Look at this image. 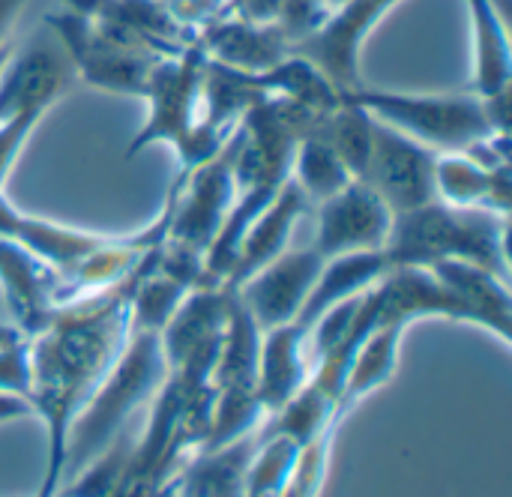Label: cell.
Instances as JSON below:
<instances>
[{"instance_id":"11","label":"cell","mask_w":512,"mask_h":497,"mask_svg":"<svg viewBox=\"0 0 512 497\" xmlns=\"http://www.w3.org/2000/svg\"><path fill=\"white\" fill-rule=\"evenodd\" d=\"M318 207V228L312 249L327 261L354 252L384 249L393 213L390 207L360 180H351L342 192L330 195Z\"/></svg>"},{"instance_id":"3","label":"cell","mask_w":512,"mask_h":497,"mask_svg":"<svg viewBox=\"0 0 512 497\" xmlns=\"http://www.w3.org/2000/svg\"><path fill=\"white\" fill-rule=\"evenodd\" d=\"M510 216L429 201L396 213L384 255L390 267H432L438 261H471L510 279L507 231Z\"/></svg>"},{"instance_id":"9","label":"cell","mask_w":512,"mask_h":497,"mask_svg":"<svg viewBox=\"0 0 512 497\" xmlns=\"http://www.w3.org/2000/svg\"><path fill=\"white\" fill-rule=\"evenodd\" d=\"M231 309V288H192L180 306L171 312V318L162 327V354L168 363V372L213 375L219 345L225 336Z\"/></svg>"},{"instance_id":"10","label":"cell","mask_w":512,"mask_h":497,"mask_svg":"<svg viewBox=\"0 0 512 497\" xmlns=\"http://www.w3.org/2000/svg\"><path fill=\"white\" fill-rule=\"evenodd\" d=\"M324 267V258L306 246V249H285L279 258L264 264L258 273H252L246 282L234 285L231 291L243 303V309L252 315L261 333L297 321L303 312L312 285Z\"/></svg>"},{"instance_id":"18","label":"cell","mask_w":512,"mask_h":497,"mask_svg":"<svg viewBox=\"0 0 512 497\" xmlns=\"http://www.w3.org/2000/svg\"><path fill=\"white\" fill-rule=\"evenodd\" d=\"M309 330L297 321L273 327L261 336L258 354V399L267 414L282 411L309 381Z\"/></svg>"},{"instance_id":"5","label":"cell","mask_w":512,"mask_h":497,"mask_svg":"<svg viewBox=\"0 0 512 497\" xmlns=\"http://www.w3.org/2000/svg\"><path fill=\"white\" fill-rule=\"evenodd\" d=\"M342 96L435 153H468L480 141L501 135L477 93H393L357 87Z\"/></svg>"},{"instance_id":"22","label":"cell","mask_w":512,"mask_h":497,"mask_svg":"<svg viewBox=\"0 0 512 497\" xmlns=\"http://www.w3.org/2000/svg\"><path fill=\"white\" fill-rule=\"evenodd\" d=\"M405 330H408L405 324H384L363 339V345L357 348V354L351 360V369H348V378H345V387L339 396L342 417H345V411H351V405H357L363 396H369L372 390L384 387L393 378Z\"/></svg>"},{"instance_id":"26","label":"cell","mask_w":512,"mask_h":497,"mask_svg":"<svg viewBox=\"0 0 512 497\" xmlns=\"http://www.w3.org/2000/svg\"><path fill=\"white\" fill-rule=\"evenodd\" d=\"M33 417V405L27 396H15V393H0V423H12V420H24Z\"/></svg>"},{"instance_id":"25","label":"cell","mask_w":512,"mask_h":497,"mask_svg":"<svg viewBox=\"0 0 512 497\" xmlns=\"http://www.w3.org/2000/svg\"><path fill=\"white\" fill-rule=\"evenodd\" d=\"M0 393H15V396H27L30 393L27 339L0 348Z\"/></svg>"},{"instance_id":"29","label":"cell","mask_w":512,"mask_h":497,"mask_svg":"<svg viewBox=\"0 0 512 497\" xmlns=\"http://www.w3.org/2000/svg\"><path fill=\"white\" fill-rule=\"evenodd\" d=\"M9 54H12V45L0 48V72H3V66H6V60H9Z\"/></svg>"},{"instance_id":"16","label":"cell","mask_w":512,"mask_h":497,"mask_svg":"<svg viewBox=\"0 0 512 497\" xmlns=\"http://www.w3.org/2000/svg\"><path fill=\"white\" fill-rule=\"evenodd\" d=\"M261 444V429L216 447L198 450L168 483L162 497H246L249 468Z\"/></svg>"},{"instance_id":"30","label":"cell","mask_w":512,"mask_h":497,"mask_svg":"<svg viewBox=\"0 0 512 497\" xmlns=\"http://www.w3.org/2000/svg\"><path fill=\"white\" fill-rule=\"evenodd\" d=\"M324 3H327V6H330V9H336V6H342V3H345V0H324Z\"/></svg>"},{"instance_id":"7","label":"cell","mask_w":512,"mask_h":497,"mask_svg":"<svg viewBox=\"0 0 512 497\" xmlns=\"http://www.w3.org/2000/svg\"><path fill=\"white\" fill-rule=\"evenodd\" d=\"M375 120V117H372ZM441 153L417 144L414 138L396 132L393 126L375 120L372 123V147L369 159L363 165V174L357 177L366 183L387 207L390 213H408L417 210L435 198V162Z\"/></svg>"},{"instance_id":"28","label":"cell","mask_w":512,"mask_h":497,"mask_svg":"<svg viewBox=\"0 0 512 497\" xmlns=\"http://www.w3.org/2000/svg\"><path fill=\"white\" fill-rule=\"evenodd\" d=\"M24 336L12 327V324H0V348H6V345H15V342H21Z\"/></svg>"},{"instance_id":"14","label":"cell","mask_w":512,"mask_h":497,"mask_svg":"<svg viewBox=\"0 0 512 497\" xmlns=\"http://www.w3.org/2000/svg\"><path fill=\"white\" fill-rule=\"evenodd\" d=\"M198 48L210 60H219L243 72H264L291 54V42L276 24L246 21L231 12L207 18L198 27Z\"/></svg>"},{"instance_id":"1","label":"cell","mask_w":512,"mask_h":497,"mask_svg":"<svg viewBox=\"0 0 512 497\" xmlns=\"http://www.w3.org/2000/svg\"><path fill=\"white\" fill-rule=\"evenodd\" d=\"M153 258V255H150ZM147 258V261H150ZM144 261V264H147ZM138 267V273L144 270ZM138 273L126 282L93 294L87 300L60 306L51 321L27 339L30 354V405L33 417L42 420L48 438L45 480L39 497H54L63 483V453L66 438L90 402L111 363L117 360L132 318V288Z\"/></svg>"},{"instance_id":"20","label":"cell","mask_w":512,"mask_h":497,"mask_svg":"<svg viewBox=\"0 0 512 497\" xmlns=\"http://www.w3.org/2000/svg\"><path fill=\"white\" fill-rule=\"evenodd\" d=\"M507 0H465L474 39V93L480 99L510 90L512 51L507 36Z\"/></svg>"},{"instance_id":"4","label":"cell","mask_w":512,"mask_h":497,"mask_svg":"<svg viewBox=\"0 0 512 497\" xmlns=\"http://www.w3.org/2000/svg\"><path fill=\"white\" fill-rule=\"evenodd\" d=\"M201 75L204 51L198 42L153 63L141 93L150 105L147 120L129 141L126 159H135L153 144H171L180 159L177 174H189L222 150L231 135H222L201 120Z\"/></svg>"},{"instance_id":"19","label":"cell","mask_w":512,"mask_h":497,"mask_svg":"<svg viewBox=\"0 0 512 497\" xmlns=\"http://www.w3.org/2000/svg\"><path fill=\"white\" fill-rule=\"evenodd\" d=\"M435 198L510 216V165H486L471 153H441L435 162Z\"/></svg>"},{"instance_id":"23","label":"cell","mask_w":512,"mask_h":497,"mask_svg":"<svg viewBox=\"0 0 512 497\" xmlns=\"http://www.w3.org/2000/svg\"><path fill=\"white\" fill-rule=\"evenodd\" d=\"M291 180L306 195L309 204H321L330 195L342 192L354 177L345 168V162L333 153L327 141H321L315 132L300 138L294 159H291Z\"/></svg>"},{"instance_id":"12","label":"cell","mask_w":512,"mask_h":497,"mask_svg":"<svg viewBox=\"0 0 512 497\" xmlns=\"http://www.w3.org/2000/svg\"><path fill=\"white\" fill-rule=\"evenodd\" d=\"M0 234L48 264L57 273V288H63V282L72 279L111 240V234H93L21 213L6 195H0Z\"/></svg>"},{"instance_id":"8","label":"cell","mask_w":512,"mask_h":497,"mask_svg":"<svg viewBox=\"0 0 512 497\" xmlns=\"http://www.w3.org/2000/svg\"><path fill=\"white\" fill-rule=\"evenodd\" d=\"M402 0H345L330 9L324 24L291 45V54L312 60L339 93L363 87L360 81V51L366 36L384 21V15Z\"/></svg>"},{"instance_id":"24","label":"cell","mask_w":512,"mask_h":497,"mask_svg":"<svg viewBox=\"0 0 512 497\" xmlns=\"http://www.w3.org/2000/svg\"><path fill=\"white\" fill-rule=\"evenodd\" d=\"M327 15H330V6L324 0H279L273 24L285 33L291 45H297L300 39L315 33Z\"/></svg>"},{"instance_id":"6","label":"cell","mask_w":512,"mask_h":497,"mask_svg":"<svg viewBox=\"0 0 512 497\" xmlns=\"http://www.w3.org/2000/svg\"><path fill=\"white\" fill-rule=\"evenodd\" d=\"M48 33L66 54L72 72L84 78L90 87L108 90V93H123V96H141L147 75L153 63L159 60L156 54H147L141 48H132L111 33H105L93 18L84 12L63 6L60 12H51L45 18Z\"/></svg>"},{"instance_id":"21","label":"cell","mask_w":512,"mask_h":497,"mask_svg":"<svg viewBox=\"0 0 512 497\" xmlns=\"http://www.w3.org/2000/svg\"><path fill=\"white\" fill-rule=\"evenodd\" d=\"M390 261L384 255V249L375 252H354V255H339V258H327L312 294L303 306V312L297 315V324L303 330H309L327 309L366 294L369 288H375L387 273H390Z\"/></svg>"},{"instance_id":"15","label":"cell","mask_w":512,"mask_h":497,"mask_svg":"<svg viewBox=\"0 0 512 497\" xmlns=\"http://www.w3.org/2000/svg\"><path fill=\"white\" fill-rule=\"evenodd\" d=\"M432 270L441 285L456 297L468 324H477L498 336L504 345L512 339V297L510 279L471 261H438Z\"/></svg>"},{"instance_id":"17","label":"cell","mask_w":512,"mask_h":497,"mask_svg":"<svg viewBox=\"0 0 512 497\" xmlns=\"http://www.w3.org/2000/svg\"><path fill=\"white\" fill-rule=\"evenodd\" d=\"M309 207L312 204L306 201V195L288 177V183L279 189V195L246 228V234H243V240L237 246V255H234V264H231V273H228L225 288H234V285L246 282L264 264H270L273 258H279L288 249V240H291L294 225L300 222V216Z\"/></svg>"},{"instance_id":"13","label":"cell","mask_w":512,"mask_h":497,"mask_svg":"<svg viewBox=\"0 0 512 497\" xmlns=\"http://www.w3.org/2000/svg\"><path fill=\"white\" fill-rule=\"evenodd\" d=\"M0 291L12 312V327L30 339L60 309L57 273L24 246L0 234Z\"/></svg>"},{"instance_id":"27","label":"cell","mask_w":512,"mask_h":497,"mask_svg":"<svg viewBox=\"0 0 512 497\" xmlns=\"http://www.w3.org/2000/svg\"><path fill=\"white\" fill-rule=\"evenodd\" d=\"M24 6H27V0H0V48L9 45V33L18 24Z\"/></svg>"},{"instance_id":"2","label":"cell","mask_w":512,"mask_h":497,"mask_svg":"<svg viewBox=\"0 0 512 497\" xmlns=\"http://www.w3.org/2000/svg\"><path fill=\"white\" fill-rule=\"evenodd\" d=\"M165 378L168 363L162 354V330L129 324V336L117 360L69 429L63 480H72L81 468H87L123 432L126 420L144 402H153Z\"/></svg>"}]
</instances>
